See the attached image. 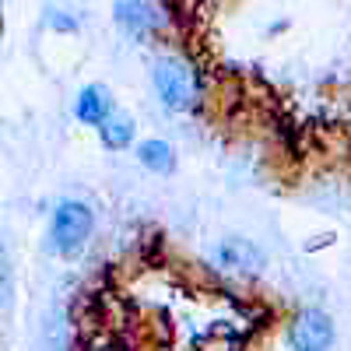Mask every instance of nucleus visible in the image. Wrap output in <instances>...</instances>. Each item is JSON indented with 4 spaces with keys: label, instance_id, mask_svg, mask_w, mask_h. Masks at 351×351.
Returning a JSON list of instances; mask_svg holds the SVG:
<instances>
[{
    "label": "nucleus",
    "instance_id": "3",
    "mask_svg": "<svg viewBox=\"0 0 351 351\" xmlns=\"http://www.w3.org/2000/svg\"><path fill=\"white\" fill-rule=\"evenodd\" d=\"M337 341L330 313L306 306L288 319V348L291 351H330Z\"/></svg>",
    "mask_w": 351,
    "mask_h": 351
},
{
    "label": "nucleus",
    "instance_id": "2",
    "mask_svg": "<svg viewBox=\"0 0 351 351\" xmlns=\"http://www.w3.org/2000/svg\"><path fill=\"white\" fill-rule=\"evenodd\" d=\"M152 88L158 102L169 112H190L197 109L200 99V84H197V71L183 60V56H162L152 71Z\"/></svg>",
    "mask_w": 351,
    "mask_h": 351
},
{
    "label": "nucleus",
    "instance_id": "5",
    "mask_svg": "<svg viewBox=\"0 0 351 351\" xmlns=\"http://www.w3.org/2000/svg\"><path fill=\"white\" fill-rule=\"evenodd\" d=\"M112 18H116V25H120L130 39H152L158 28L165 25V18H162L155 0H116Z\"/></svg>",
    "mask_w": 351,
    "mask_h": 351
},
{
    "label": "nucleus",
    "instance_id": "6",
    "mask_svg": "<svg viewBox=\"0 0 351 351\" xmlns=\"http://www.w3.org/2000/svg\"><path fill=\"white\" fill-rule=\"evenodd\" d=\"M112 112H116V102H112L106 84H84L77 92V99H74V120L81 127H95L99 130Z\"/></svg>",
    "mask_w": 351,
    "mask_h": 351
},
{
    "label": "nucleus",
    "instance_id": "4",
    "mask_svg": "<svg viewBox=\"0 0 351 351\" xmlns=\"http://www.w3.org/2000/svg\"><path fill=\"white\" fill-rule=\"evenodd\" d=\"M263 250L250 239H239V236H228L221 239L215 250H211V267H218L221 274H236V278H253L263 271Z\"/></svg>",
    "mask_w": 351,
    "mask_h": 351
},
{
    "label": "nucleus",
    "instance_id": "7",
    "mask_svg": "<svg viewBox=\"0 0 351 351\" xmlns=\"http://www.w3.org/2000/svg\"><path fill=\"white\" fill-rule=\"evenodd\" d=\"M134 155H137V162L144 169L155 172V176H172L176 165H180V155H176V148L165 137H144V141H137Z\"/></svg>",
    "mask_w": 351,
    "mask_h": 351
},
{
    "label": "nucleus",
    "instance_id": "8",
    "mask_svg": "<svg viewBox=\"0 0 351 351\" xmlns=\"http://www.w3.org/2000/svg\"><path fill=\"white\" fill-rule=\"evenodd\" d=\"M134 137H137L134 116H127V112H120V109H116L109 120L99 127V141H102V148H106V152H127V148H137Z\"/></svg>",
    "mask_w": 351,
    "mask_h": 351
},
{
    "label": "nucleus",
    "instance_id": "1",
    "mask_svg": "<svg viewBox=\"0 0 351 351\" xmlns=\"http://www.w3.org/2000/svg\"><path fill=\"white\" fill-rule=\"evenodd\" d=\"M95 236V211L92 204H84L77 197L56 200V208L49 211V250L56 256H77Z\"/></svg>",
    "mask_w": 351,
    "mask_h": 351
}]
</instances>
